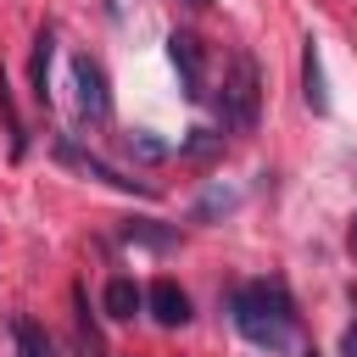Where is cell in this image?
I'll list each match as a JSON object with an SVG mask.
<instances>
[{"label": "cell", "instance_id": "52a82bcc", "mask_svg": "<svg viewBox=\"0 0 357 357\" xmlns=\"http://www.w3.org/2000/svg\"><path fill=\"white\" fill-rule=\"evenodd\" d=\"M301 95L312 112H329V89H324V50L318 39H301Z\"/></svg>", "mask_w": 357, "mask_h": 357}, {"label": "cell", "instance_id": "3957f363", "mask_svg": "<svg viewBox=\"0 0 357 357\" xmlns=\"http://www.w3.org/2000/svg\"><path fill=\"white\" fill-rule=\"evenodd\" d=\"M73 89H78V117H84V123H106V117H112L106 73H100L95 56H73Z\"/></svg>", "mask_w": 357, "mask_h": 357}, {"label": "cell", "instance_id": "277c9868", "mask_svg": "<svg viewBox=\"0 0 357 357\" xmlns=\"http://www.w3.org/2000/svg\"><path fill=\"white\" fill-rule=\"evenodd\" d=\"M56 156L67 162V167H78L84 178H100V184H112V190H134V195H151V184L145 178H128V173H117L112 162H100L95 151H84L78 139H56Z\"/></svg>", "mask_w": 357, "mask_h": 357}, {"label": "cell", "instance_id": "4fadbf2b", "mask_svg": "<svg viewBox=\"0 0 357 357\" xmlns=\"http://www.w3.org/2000/svg\"><path fill=\"white\" fill-rule=\"evenodd\" d=\"M340 357H357V318L340 329Z\"/></svg>", "mask_w": 357, "mask_h": 357}, {"label": "cell", "instance_id": "9c48e42d", "mask_svg": "<svg viewBox=\"0 0 357 357\" xmlns=\"http://www.w3.org/2000/svg\"><path fill=\"white\" fill-rule=\"evenodd\" d=\"M100 307H106L112 318H134V312L145 307V290H139L128 273H112V279H106V296H100Z\"/></svg>", "mask_w": 357, "mask_h": 357}, {"label": "cell", "instance_id": "5b68a950", "mask_svg": "<svg viewBox=\"0 0 357 357\" xmlns=\"http://www.w3.org/2000/svg\"><path fill=\"white\" fill-rule=\"evenodd\" d=\"M167 56L178 67V84L190 100H206V56H201V39L195 33H167Z\"/></svg>", "mask_w": 357, "mask_h": 357}, {"label": "cell", "instance_id": "9a60e30c", "mask_svg": "<svg viewBox=\"0 0 357 357\" xmlns=\"http://www.w3.org/2000/svg\"><path fill=\"white\" fill-rule=\"evenodd\" d=\"M190 6H206V0H190Z\"/></svg>", "mask_w": 357, "mask_h": 357}, {"label": "cell", "instance_id": "2e32d148", "mask_svg": "<svg viewBox=\"0 0 357 357\" xmlns=\"http://www.w3.org/2000/svg\"><path fill=\"white\" fill-rule=\"evenodd\" d=\"M307 357H318V351H307Z\"/></svg>", "mask_w": 357, "mask_h": 357}, {"label": "cell", "instance_id": "7a4b0ae2", "mask_svg": "<svg viewBox=\"0 0 357 357\" xmlns=\"http://www.w3.org/2000/svg\"><path fill=\"white\" fill-rule=\"evenodd\" d=\"M218 117L234 134H251L257 128V117H262V73H257V56L251 50H234L229 56V73H223V89H218Z\"/></svg>", "mask_w": 357, "mask_h": 357}, {"label": "cell", "instance_id": "ba28073f", "mask_svg": "<svg viewBox=\"0 0 357 357\" xmlns=\"http://www.w3.org/2000/svg\"><path fill=\"white\" fill-rule=\"evenodd\" d=\"M50 56H56V28L45 22V28L33 33V67H28V78H33V100H39V106H50Z\"/></svg>", "mask_w": 357, "mask_h": 357}, {"label": "cell", "instance_id": "5bb4252c", "mask_svg": "<svg viewBox=\"0 0 357 357\" xmlns=\"http://www.w3.org/2000/svg\"><path fill=\"white\" fill-rule=\"evenodd\" d=\"M346 245H351V257H357V218H351V229H346Z\"/></svg>", "mask_w": 357, "mask_h": 357}, {"label": "cell", "instance_id": "8fae6325", "mask_svg": "<svg viewBox=\"0 0 357 357\" xmlns=\"http://www.w3.org/2000/svg\"><path fill=\"white\" fill-rule=\"evenodd\" d=\"M123 234H128V240H139V245H156V251H162V245H173V240H178V234H173V229H156V223H151V218H139V223H128V229H123Z\"/></svg>", "mask_w": 357, "mask_h": 357}, {"label": "cell", "instance_id": "6da1fadb", "mask_svg": "<svg viewBox=\"0 0 357 357\" xmlns=\"http://www.w3.org/2000/svg\"><path fill=\"white\" fill-rule=\"evenodd\" d=\"M229 318L234 329L262 346V351H284L290 335H296V301L284 296L279 279H251V284H234L229 290Z\"/></svg>", "mask_w": 357, "mask_h": 357}, {"label": "cell", "instance_id": "30bf717a", "mask_svg": "<svg viewBox=\"0 0 357 357\" xmlns=\"http://www.w3.org/2000/svg\"><path fill=\"white\" fill-rule=\"evenodd\" d=\"M11 351L17 357H50V340H45V329L33 324V318H11Z\"/></svg>", "mask_w": 357, "mask_h": 357}, {"label": "cell", "instance_id": "8992f818", "mask_svg": "<svg viewBox=\"0 0 357 357\" xmlns=\"http://www.w3.org/2000/svg\"><path fill=\"white\" fill-rule=\"evenodd\" d=\"M145 307H151V318H156L162 329H178V324H190V296H184L173 279H156V284L145 290Z\"/></svg>", "mask_w": 357, "mask_h": 357}, {"label": "cell", "instance_id": "7c38bea8", "mask_svg": "<svg viewBox=\"0 0 357 357\" xmlns=\"http://www.w3.org/2000/svg\"><path fill=\"white\" fill-rule=\"evenodd\" d=\"M128 151H139L145 162H162L167 156V145H156V139H128Z\"/></svg>", "mask_w": 357, "mask_h": 357}]
</instances>
